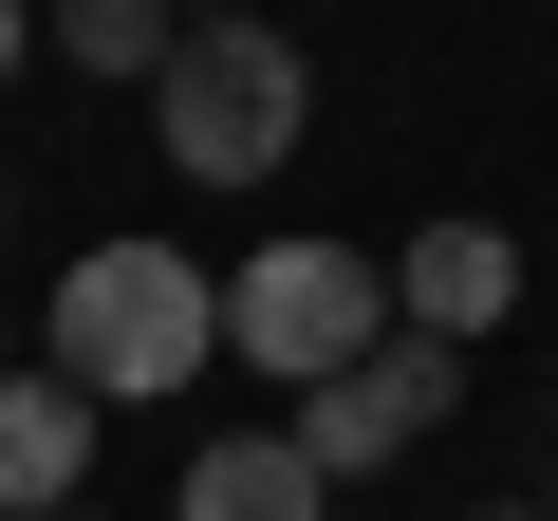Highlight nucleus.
Returning <instances> with one entry per match:
<instances>
[{"mask_svg":"<svg viewBox=\"0 0 558 521\" xmlns=\"http://www.w3.org/2000/svg\"><path fill=\"white\" fill-rule=\"evenodd\" d=\"M205 354H223V280H205L186 242H75V280L38 299V373L94 391V410H149Z\"/></svg>","mask_w":558,"mask_h":521,"instance_id":"f257e3e1","label":"nucleus"},{"mask_svg":"<svg viewBox=\"0 0 558 521\" xmlns=\"http://www.w3.org/2000/svg\"><path fill=\"white\" fill-rule=\"evenodd\" d=\"M168 521H336V484L279 447V428H186V484H168Z\"/></svg>","mask_w":558,"mask_h":521,"instance_id":"0eeeda50","label":"nucleus"},{"mask_svg":"<svg viewBox=\"0 0 558 521\" xmlns=\"http://www.w3.org/2000/svg\"><path fill=\"white\" fill-rule=\"evenodd\" d=\"M484 521H539V502H484Z\"/></svg>","mask_w":558,"mask_h":521,"instance_id":"9d476101","label":"nucleus"},{"mask_svg":"<svg viewBox=\"0 0 558 521\" xmlns=\"http://www.w3.org/2000/svg\"><path fill=\"white\" fill-rule=\"evenodd\" d=\"M502 299H521V242H502V223H428V242H391V336L465 354V336H502Z\"/></svg>","mask_w":558,"mask_h":521,"instance_id":"39448f33","label":"nucleus"},{"mask_svg":"<svg viewBox=\"0 0 558 521\" xmlns=\"http://www.w3.org/2000/svg\"><path fill=\"white\" fill-rule=\"evenodd\" d=\"M0 242H20V205H0Z\"/></svg>","mask_w":558,"mask_h":521,"instance_id":"f8f14e48","label":"nucleus"},{"mask_svg":"<svg viewBox=\"0 0 558 521\" xmlns=\"http://www.w3.org/2000/svg\"><path fill=\"white\" fill-rule=\"evenodd\" d=\"M0 373H20V336H0Z\"/></svg>","mask_w":558,"mask_h":521,"instance_id":"9b49d317","label":"nucleus"},{"mask_svg":"<svg viewBox=\"0 0 558 521\" xmlns=\"http://www.w3.org/2000/svg\"><path fill=\"white\" fill-rule=\"evenodd\" d=\"M373 336H391V260H354V242H260L223 280V354L279 391H336Z\"/></svg>","mask_w":558,"mask_h":521,"instance_id":"7ed1b4c3","label":"nucleus"},{"mask_svg":"<svg viewBox=\"0 0 558 521\" xmlns=\"http://www.w3.org/2000/svg\"><path fill=\"white\" fill-rule=\"evenodd\" d=\"M57 521H94V502H57Z\"/></svg>","mask_w":558,"mask_h":521,"instance_id":"ddd939ff","label":"nucleus"},{"mask_svg":"<svg viewBox=\"0 0 558 521\" xmlns=\"http://www.w3.org/2000/svg\"><path fill=\"white\" fill-rule=\"evenodd\" d=\"M447 410H465V354H428V336H373L336 391H299V447L317 484H373V465H410V447H447Z\"/></svg>","mask_w":558,"mask_h":521,"instance_id":"20e7f679","label":"nucleus"},{"mask_svg":"<svg viewBox=\"0 0 558 521\" xmlns=\"http://www.w3.org/2000/svg\"><path fill=\"white\" fill-rule=\"evenodd\" d=\"M539 521H558V484H539Z\"/></svg>","mask_w":558,"mask_h":521,"instance_id":"4468645a","label":"nucleus"},{"mask_svg":"<svg viewBox=\"0 0 558 521\" xmlns=\"http://www.w3.org/2000/svg\"><path fill=\"white\" fill-rule=\"evenodd\" d=\"M299 131H317V57L279 38V20H186V38H168L149 149H168L186 186H279V168H299Z\"/></svg>","mask_w":558,"mask_h":521,"instance_id":"f03ea898","label":"nucleus"},{"mask_svg":"<svg viewBox=\"0 0 558 521\" xmlns=\"http://www.w3.org/2000/svg\"><path fill=\"white\" fill-rule=\"evenodd\" d=\"M75 484H94V391H57L20 354V373H0V521H57Z\"/></svg>","mask_w":558,"mask_h":521,"instance_id":"423d86ee","label":"nucleus"},{"mask_svg":"<svg viewBox=\"0 0 558 521\" xmlns=\"http://www.w3.org/2000/svg\"><path fill=\"white\" fill-rule=\"evenodd\" d=\"M168 38H186L168 0H57V57L75 75H168Z\"/></svg>","mask_w":558,"mask_h":521,"instance_id":"6e6552de","label":"nucleus"},{"mask_svg":"<svg viewBox=\"0 0 558 521\" xmlns=\"http://www.w3.org/2000/svg\"><path fill=\"white\" fill-rule=\"evenodd\" d=\"M0 75H20V0H0Z\"/></svg>","mask_w":558,"mask_h":521,"instance_id":"1a4fd4ad","label":"nucleus"}]
</instances>
